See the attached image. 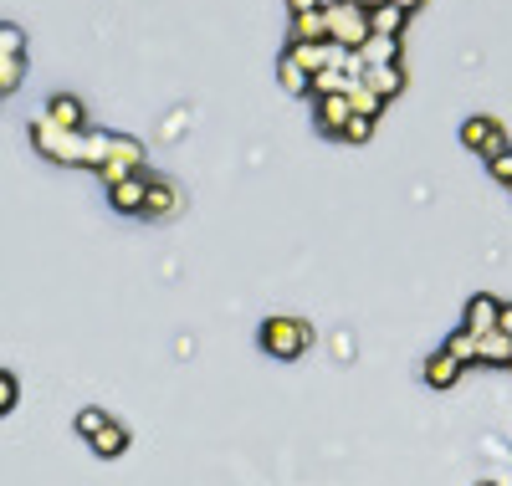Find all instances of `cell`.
Here are the masks:
<instances>
[{
  "label": "cell",
  "instance_id": "obj_1",
  "mask_svg": "<svg viewBox=\"0 0 512 486\" xmlns=\"http://www.w3.org/2000/svg\"><path fill=\"white\" fill-rule=\"evenodd\" d=\"M82 134H88V128H82ZM82 134H77V128H57L52 118H41L31 128L36 149L47 154V159H62V164H82Z\"/></svg>",
  "mask_w": 512,
  "mask_h": 486
},
{
  "label": "cell",
  "instance_id": "obj_2",
  "mask_svg": "<svg viewBox=\"0 0 512 486\" xmlns=\"http://www.w3.org/2000/svg\"><path fill=\"white\" fill-rule=\"evenodd\" d=\"M21 67H26V36L16 26H0V93H11L21 82Z\"/></svg>",
  "mask_w": 512,
  "mask_h": 486
},
{
  "label": "cell",
  "instance_id": "obj_3",
  "mask_svg": "<svg viewBox=\"0 0 512 486\" xmlns=\"http://www.w3.org/2000/svg\"><path fill=\"white\" fill-rule=\"evenodd\" d=\"M47 118H52L57 128H77V134H82V103H77V98H52V103H47Z\"/></svg>",
  "mask_w": 512,
  "mask_h": 486
},
{
  "label": "cell",
  "instance_id": "obj_4",
  "mask_svg": "<svg viewBox=\"0 0 512 486\" xmlns=\"http://www.w3.org/2000/svg\"><path fill=\"white\" fill-rule=\"evenodd\" d=\"M466 144H477V149L497 154V149H502V134H497V123H487V118H472V123H466Z\"/></svg>",
  "mask_w": 512,
  "mask_h": 486
},
{
  "label": "cell",
  "instance_id": "obj_5",
  "mask_svg": "<svg viewBox=\"0 0 512 486\" xmlns=\"http://www.w3.org/2000/svg\"><path fill=\"white\" fill-rule=\"evenodd\" d=\"M144 190H149V180L128 174V180H118V185H113V205H118V210H134V205H144Z\"/></svg>",
  "mask_w": 512,
  "mask_h": 486
},
{
  "label": "cell",
  "instance_id": "obj_6",
  "mask_svg": "<svg viewBox=\"0 0 512 486\" xmlns=\"http://www.w3.org/2000/svg\"><path fill=\"white\" fill-rule=\"evenodd\" d=\"M93 446H98V451H103V456H113V451H123V430H118V425H108V420H103V425H98V430H93Z\"/></svg>",
  "mask_w": 512,
  "mask_h": 486
},
{
  "label": "cell",
  "instance_id": "obj_7",
  "mask_svg": "<svg viewBox=\"0 0 512 486\" xmlns=\"http://www.w3.org/2000/svg\"><path fill=\"white\" fill-rule=\"evenodd\" d=\"M282 82H287V87H292V93H303V87H308V82H313V77H308V72H303V67H297V62H292V57H282Z\"/></svg>",
  "mask_w": 512,
  "mask_h": 486
},
{
  "label": "cell",
  "instance_id": "obj_8",
  "mask_svg": "<svg viewBox=\"0 0 512 486\" xmlns=\"http://www.w3.org/2000/svg\"><path fill=\"white\" fill-rule=\"evenodd\" d=\"M11 405H16V379H11L6 369H0V415H6Z\"/></svg>",
  "mask_w": 512,
  "mask_h": 486
},
{
  "label": "cell",
  "instance_id": "obj_9",
  "mask_svg": "<svg viewBox=\"0 0 512 486\" xmlns=\"http://www.w3.org/2000/svg\"><path fill=\"white\" fill-rule=\"evenodd\" d=\"M349 6H359V11H379V6H390V0H349Z\"/></svg>",
  "mask_w": 512,
  "mask_h": 486
},
{
  "label": "cell",
  "instance_id": "obj_10",
  "mask_svg": "<svg viewBox=\"0 0 512 486\" xmlns=\"http://www.w3.org/2000/svg\"><path fill=\"white\" fill-rule=\"evenodd\" d=\"M390 6H395V11L405 16V11H415V6H420V0H390Z\"/></svg>",
  "mask_w": 512,
  "mask_h": 486
}]
</instances>
